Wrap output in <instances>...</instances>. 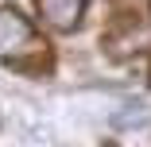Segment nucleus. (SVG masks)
Listing matches in <instances>:
<instances>
[{
  "label": "nucleus",
  "mask_w": 151,
  "mask_h": 147,
  "mask_svg": "<svg viewBox=\"0 0 151 147\" xmlns=\"http://www.w3.org/2000/svg\"><path fill=\"white\" fill-rule=\"evenodd\" d=\"M39 50H43V43L35 35L31 19L16 8H0V58L4 62H23Z\"/></svg>",
  "instance_id": "obj_1"
},
{
  "label": "nucleus",
  "mask_w": 151,
  "mask_h": 147,
  "mask_svg": "<svg viewBox=\"0 0 151 147\" xmlns=\"http://www.w3.org/2000/svg\"><path fill=\"white\" fill-rule=\"evenodd\" d=\"M39 4V16L54 27V31H74L85 16V4L89 0H35Z\"/></svg>",
  "instance_id": "obj_2"
}]
</instances>
